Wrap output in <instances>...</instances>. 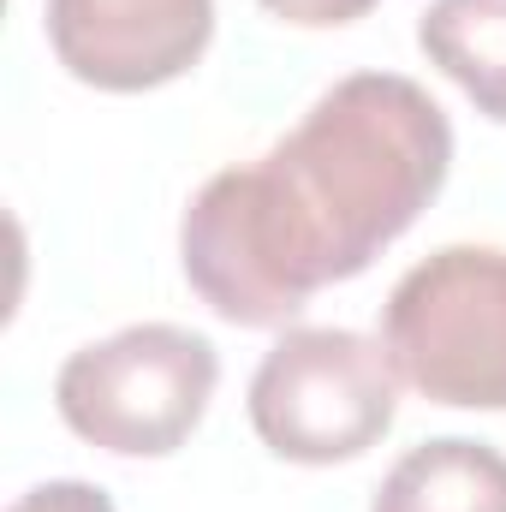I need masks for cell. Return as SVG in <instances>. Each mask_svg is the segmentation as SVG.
<instances>
[{
    "instance_id": "cell-4",
    "label": "cell",
    "mask_w": 506,
    "mask_h": 512,
    "mask_svg": "<svg viewBox=\"0 0 506 512\" xmlns=\"http://www.w3.org/2000/svg\"><path fill=\"white\" fill-rule=\"evenodd\" d=\"M399 417L387 346L352 328H286L251 376V429L274 459L346 465Z\"/></svg>"
},
{
    "instance_id": "cell-3",
    "label": "cell",
    "mask_w": 506,
    "mask_h": 512,
    "mask_svg": "<svg viewBox=\"0 0 506 512\" xmlns=\"http://www.w3.org/2000/svg\"><path fill=\"white\" fill-rule=\"evenodd\" d=\"M221 382V358L179 322H137L72 352L54 376L66 429L120 459H167L191 441Z\"/></svg>"
},
{
    "instance_id": "cell-5",
    "label": "cell",
    "mask_w": 506,
    "mask_h": 512,
    "mask_svg": "<svg viewBox=\"0 0 506 512\" xmlns=\"http://www.w3.org/2000/svg\"><path fill=\"white\" fill-rule=\"evenodd\" d=\"M215 36V0H48L54 60L108 96L185 78Z\"/></svg>"
},
{
    "instance_id": "cell-1",
    "label": "cell",
    "mask_w": 506,
    "mask_h": 512,
    "mask_svg": "<svg viewBox=\"0 0 506 512\" xmlns=\"http://www.w3.org/2000/svg\"><path fill=\"white\" fill-rule=\"evenodd\" d=\"M453 126L399 72H352L262 161L221 167L185 209L191 292L233 328H286L310 292L376 262L447 185Z\"/></svg>"
},
{
    "instance_id": "cell-9",
    "label": "cell",
    "mask_w": 506,
    "mask_h": 512,
    "mask_svg": "<svg viewBox=\"0 0 506 512\" xmlns=\"http://www.w3.org/2000/svg\"><path fill=\"white\" fill-rule=\"evenodd\" d=\"M6 512H114V501L90 483H42V489L18 495Z\"/></svg>"
},
{
    "instance_id": "cell-8",
    "label": "cell",
    "mask_w": 506,
    "mask_h": 512,
    "mask_svg": "<svg viewBox=\"0 0 506 512\" xmlns=\"http://www.w3.org/2000/svg\"><path fill=\"white\" fill-rule=\"evenodd\" d=\"M256 6L274 12L280 24H298V30H334V24H358L381 0H256Z\"/></svg>"
},
{
    "instance_id": "cell-7",
    "label": "cell",
    "mask_w": 506,
    "mask_h": 512,
    "mask_svg": "<svg viewBox=\"0 0 506 512\" xmlns=\"http://www.w3.org/2000/svg\"><path fill=\"white\" fill-rule=\"evenodd\" d=\"M417 48L477 102L483 120L506 126V0H429Z\"/></svg>"
},
{
    "instance_id": "cell-2",
    "label": "cell",
    "mask_w": 506,
    "mask_h": 512,
    "mask_svg": "<svg viewBox=\"0 0 506 512\" xmlns=\"http://www.w3.org/2000/svg\"><path fill=\"white\" fill-rule=\"evenodd\" d=\"M381 346L429 405L506 411V251L447 245L405 268L381 310Z\"/></svg>"
},
{
    "instance_id": "cell-6",
    "label": "cell",
    "mask_w": 506,
    "mask_h": 512,
    "mask_svg": "<svg viewBox=\"0 0 506 512\" xmlns=\"http://www.w3.org/2000/svg\"><path fill=\"white\" fill-rule=\"evenodd\" d=\"M370 512H506V453L441 435L393 459Z\"/></svg>"
}]
</instances>
